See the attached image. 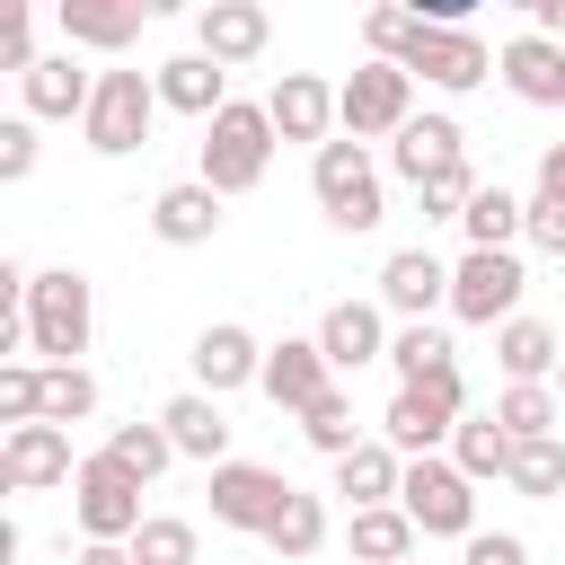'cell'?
<instances>
[{
	"mask_svg": "<svg viewBox=\"0 0 565 565\" xmlns=\"http://www.w3.org/2000/svg\"><path fill=\"white\" fill-rule=\"evenodd\" d=\"M71 521H79V539H97V547H132L141 539V477H124L106 450H88L79 459V477H71Z\"/></svg>",
	"mask_w": 565,
	"mask_h": 565,
	"instance_id": "obj_7",
	"label": "cell"
},
{
	"mask_svg": "<svg viewBox=\"0 0 565 565\" xmlns=\"http://www.w3.org/2000/svg\"><path fill=\"white\" fill-rule=\"evenodd\" d=\"M309 194H318V212L335 221V230H380L388 221V185H380V159H371V141H327L318 159H309Z\"/></svg>",
	"mask_w": 565,
	"mask_h": 565,
	"instance_id": "obj_3",
	"label": "cell"
},
{
	"mask_svg": "<svg viewBox=\"0 0 565 565\" xmlns=\"http://www.w3.org/2000/svg\"><path fill=\"white\" fill-rule=\"evenodd\" d=\"M35 177V115H9L0 124V185H26Z\"/></svg>",
	"mask_w": 565,
	"mask_h": 565,
	"instance_id": "obj_41",
	"label": "cell"
},
{
	"mask_svg": "<svg viewBox=\"0 0 565 565\" xmlns=\"http://www.w3.org/2000/svg\"><path fill=\"white\" fill-rule=\"evenodd\" d=\"M494 424H503L512 441H547V433L565 424V397H556V388H503V397H494Z\"/></svg>",
	"mask_w": 565,
	"mask_h": 565,
	"instance_id": "obj_35",
	"label": "cell"
},
{
	"mask_svg": "<svg viewBox=\"0 0 565 565\" xmlns=\"http://www.w3.org/2000/svg\"><path fill=\"white\" fill-rule=\"evenodd\" d=\"M335 124L344 141H397L415 124V71L406 62H362L335 79Z\"/></svg>",
	"mask_w": 565,
	"mask_h": 565,
	"instance_id": "obj_6",
	"label": "cell"
},
{
	"mask_svg": "<svg viewBox=\"0 0 565 565\" xmlns=\"http://www.w3.org/2000/svg\"><path fill=\"white\" fill-rule=\"evenodd\" d=\"M415 35H424V18H415V9H371V18H362L371 62H406V53H415Z\"/></svg>",
	"mask_w": 565,
	"mask_h": 565,
	"instance_id": "obj_40",
	"label": "cell"
},
{
	"mask_svg": "<svg viewBox=\"0 0 565 565\" xmlns=\"http://www.w3.org/2000/svg\"><path fill=\"white\" fill-rule=\"evenodd\" d=\"M521 291H530V265L512 247H468L450 265V318H468V327H512Z\"/></svg>",
	"mask_w": 565,
	"mask_h": 565,
	"instance_id": "obj_8",
	"label": "cell"
},
{
	"mask_svg": "<svg viewBox=\"0 0 565 565\" xmlns=\"http://www.w3.org/2000/svg\"><path fill=\"white\" fill-rule=\"evenodd\" d=\"M265 44H274V18H265V0H212V9L194 18V53H212L221 71L256 62Z\"/></svg>",
	"mask_w": 565,
	"mask_h": 565,
	"instance_id": "obj_16",
	"label": "cell"
},
{
	"mask_svg": "<svg viewBox=\"0 0 565 565\" xmlns=\"http://www.w3.org/2000/svg\"><path fill=\"white\" fill-rule=\"evenodd\" d=\"M539 194H547V203H565V141H547V150H539Z\"/></svg>",
	"mask_w": 565,
	"mask_h": 565,
	"instance_id": "obj_45",
	"label": "cell"
},
{
	"mask_svg": "<svg viewBox=\"0 0 565 565\" xmlns=\"http://www.w3.org/2000/svg\"><path fill=\"white\" fill-rule=\"evenodd\" d=\"M380 309L406 318V327H433V309H450V265L433 247H397L380 265Z\"/></svg>",
	"mask_w": 565,
	"mask_h": 565,
	"instance_id": "obj_13",
	"label": "cell"
},
{
	"mask_svg": "<svg viewBox=\"0 0 565 565\" xmlns=\"http://www.w3.org/2000/svg\"><path fill=\"white\" fill-rule=\"evenodd\" d=\"M300 433H309V450H327V459L362 450V424H353V397H344V388H327V397L300 415Z\"/></svg>",
	"mask_w": 565,
	"mask_h": 565,
	"instance_id": "obj_36",
	"label": "cell"
},
{
	"mask_svg": "<svg viewBox=\"0 0 565 565\" xmlns=\"http://www.w3.org/2000/svg\"><path fill=\"white\" fill-rule=\"evenodd\" d=\"M282 415H309L327 388H335V362L318 353V335H282V344H265V380H256Z\"/></svg>",
	"mask_w": 565,
	"mask_h": 565,
	"instance_id": "obj_15",
	"label": "cell"
},
{
	"mask_svg": "<svg viewBox=\"0 0 565 565\" xmlns=\"http://www.w3.org/2000/svg\"><path fill=\"white\" fill-rule=\"evenodd\" d=\"M159 424H168L177 459H203V468H221V459H230V415H221V397H203V388H177V397L159 406Z\"/></svg>",
	"mask_w": 565,
	"mask_h": 565,
	"instance_id": "obj_26",
	"label": "cell"
},
{
	"mask_svg": "<svg viewBox=\"0 0 565 565\" xmlns=\"http://www.w3.org/2000/svg\"><path fill=\"white\" fill-rule=\"evenodd\" d=\"M274 115H265V97H230L212 124H203V185L230 203V194H247V185H265V168H274Z\"/></svg>",
	"mask_w": 565,
	"mask_h": 565,
	"instance_id": "obj_2",
	"label": "cell"
},
{
	"mask_svg": "<svg viewBox=\"0 0 565 565\" xmlns=\"http://www.w3.org/2000/svg\"><path fill=\"white\" fill-rule=\"evenodd\" d=\"M159 106L212 124V115L230 106V71H221L212 53H168V62H159Z\"/></svg>",
	"mask_w": 565,
	"mask_h": 565,
	"instance_id": "obj_23",
	"label": "cell"
},
{
	"mask_svg": "<svg viewBox=\"0 0 565 565\" xmlns=\"http://www.w3.org/2000/svg\"><path fill=\"white\" fill-rule=\"evenodd\" d=\"M397 486H406V459H397L388 441H362V450H344V459H335V494H344L353 512L397 503Z\"/></svg>",
	"mask_w": 565,
	"mask_h": 565,
	"instance_id": "obj_27",
	"label": "cell"
},
{
	"mask_svg": "<svg viewBox=\"0 0 565 565\" xmlns=\"http://www.w3.org/2000/svg\"><path fill=\"white\" fill-rule=\"evenodd\" d=\"M44 424V362H0V433Z\"/></svg>",
	"mask_w": 565,
	"mask_h": 565,
	"instance_id": "obj_37",
	"label": "cell"
},
{
	"mask_svg": "<svg viewBox=\"0 0 565 565\" xmlns=\"http://www.w3.org/2000/svg\"><path fill=\"white\" fill-rule=\"evenodd\" d=\"M318 353L335 371H362V362H388V309L380 300H335L318 318Z\"/></svg>",
	"mask_w": 565,
	"mask_h": 565,
	"instance_id": "obj_19",
	"label": "cell"
},
{
	"mask_svg": "<svg viewBox=\"0 0 565 565\" xmlns=\"http://www.w3.org/2000/svg\"><path fill=\"white\" fill-rule=\"evenodd\" d=\"M265 115H274L282 141H318V150H327V132H335V88H327L318 71H282V79L265 88Z\"/></svg>",
	"mask_w": 565,
	"mask_h": 565,
	"instance_id": "obj_18",
	"label": "cell"
},
{
	"mask_svg": "<svg viewBox=\"0 0 565 565\" xmlns=\"http://www.w3.org/2000/svg\"><path fill=\"white\" fill-rule=\"evenodd\" d=\"M106 459L124 468V477H168V459H177V441H168V424H115L106 433Z\"/></svg>",
	"mask_w": 565,
	"mask_h": 565,
	"instance_id": "obj_33",
	"label": "cell"
},
{
	"mask_svg": "<svg viewBox=\"0 0 565 565\" xmlns=\"http://www.w3.org/2000/svg\"><path fill=\"white\" fill-rule=\"evenodd\" d=\"M141 18H150V9H132V0H62V9H53V26H62L71 53H124V44L141 35Z\"/></svg>",
	"mask_w": 565,
	"mask_h": 565,
	"instance_id": "obj_21",
	"label": "cell"
},
{
	"mask_svg": "<svg viewBox=\"0 0 565 565\" xmlns=\"http://www.w3.org/2000/svg\"><path fill=\"white\" fill-rule=\"evenodd\" d=\"M88 415H97V380H88L79 362L44 371V424H62V433H71V424H88Z\"/></svg>",
	"mask_w": 565,
	"mask_h": 565,
	"instance_id": "obj_38",
	"label": "cell"
},
{
	"mask_svg": "<svg viewBox=\"0 0 565 565\" xmlns=\"http://www.w3.org/2000/svg\"><path fill=\"white\" fill-rule=\"evenodd\" d=\"M79 459H71V433L62 424H18L0 433V494H44V486H71Z\"/></svg>",
	"mask_w": 565,
	"mask_h": 565,
	"instance_id": "obj_11",
	"label": "cell"
},
{
	"mask_svg": "<svg viewBox=\"0 0 565 565\" xmlns=\"http://www.w3.org/2000/svg\"><path fill=\"white\" fill-rule=\"evenodd\" d=\"M556 397H565V362H556Z\"/></svg>",
	"mask_w": 565,
	"mask_h": 565,
	"instance_id": "obj_48",
	"label": "cell"
},
{
	"mask_svg": "<svg viewBox=\"0 0 565 565\" xmlns=\"http://www.w3.org/2000/svg\"><path fill=\"white\" fill-rule=\"evenodd\" d=\"M494 71H503V88L521 97V106H565V44H547V35H512L503 53H494Z\"/></svg>",
	"mask_w": 565,
	"mask_h": 565,
	"instance_id": "obj_20",
	"label": "cell"
},
{
	"mask_svg": "<svg viewBox=\"0 0 565 565\" xmlns=\"http://www.w3.org/2000/svg\"><path fill=\"white\" fill-rule=\"evenodd\" d=\"M327 530H335V521H327V494H291V503H282V521L265 530V547H274L282 565H300V556H318V547H327Z\"/></svg>",
	"mask_w": 565,
	"mask_h": 565,
	"instance_id": "obj_31",
	"label": "cell"
},
{
	"mask_svg": "<svg viewBox=\"0 0 565 565\" xmlns=\"http://www.w3.org/2000/svg\"><path fill=\"white\" fill-rule=\"evenodd\" d=\"M88 335H97V282L79 265H44L35 291H26V353L44 371H62V362L88 353Z\"/></svg>",
	"mask_w": 565,
	"mask_h": 565,
	"instance_id": "obj_1",
	"label": "cell"
},
{
	"mask_svg": "<svg viewBox=\"0 0 565 565\" xmlns=\"http://www.w3.org/2000/svg\"><path fill=\"white\" fill-rule=\"evenodd\" d=\"M450 459H459V477H468V486H486V477H512V433L494 424V406H486V415H468V424L450 433Z\"/></svg>",
	"mask_w": 565,
	"mask_h": 565,
	"instance_id": "obj_30",
	"label": "cell"
},
{
	"mask_svg": "<svg viewBox=\"0 0 565 565\" xmlns=\"http://www.w3.org/2000/svg\"><path fill=\"white\" fill-rule=\"evenodd\" d=\"M18 97H26V115H35V124H71V115H88L97 71H79L71 53H44V62L18 79Z\"/></svg>",
	"mask_w": 565,
	"mask_h": 565,
	"instance_id": "obj_22",
	"label": "cell"
},
{
	"mask_svg": "<svg viewBox=\"0 0 565 565\" xmlns=\"http://www.w3.org/2000/svg\"><path fill=\"white\" fill-rule=\"evenodd\" d=\"M132 565H194V521L150 512V521H141V539H132Z\"/></svg>",
	"mask_w": 565,
	"mask_h": 565,
	"instance_id": "obj_39",
	"label": "cell"
},
{
	"mask_svg": "<svg viewBox=\"0 0 565 565\" xmlns=\"http://www.w3.org/2000/svg\"><path fill=\"white\" fill-rule=\"evenodd\" d=\"M397 512L424 530V539H477V486L459 477V459H406V486H397Z\"/></svg>",
	"mask_w": 565,
	"mask_h": 565,
	"instance_id": "obj_9",
	"label": "cell"
},
{
	"mask_svg": "<svg viewBox=\"0 0 565 565\" xmlns=\"http://www.w3.org/2000/svg\"><path fill=\"white\" fill-rule=\"evenodd\" d=\"M459 424H468V380H459V362H450V371H433V380H415V388L388 397L380 441H388L397 459H441V441H450Z\"/></svg>",
	"mask_w": 565,
	"mask_h": 565,
	"instance_id": "obj_4",
	"label": "cell"
},
{
	"mask_svg": "<svg viewBox=\"0 0 565 565\" xmlns=\"http://www.w3.org/2000/svg\"><path fill=\"white\" fill-rule=\"evenodd\" d=\"M291 494H300V486H291L282 468H265V459H221V468H212V521H221V530L265 539Z\"/></svg>",
	"mask_w": 565,
	"mask_h": 565,
	"instance_id": "obj_10",
	"label": "cell"
},
{
	"mask_svg": "<svg viewBox=\"0 0 565 565\" xmlns=\"http://www.w3.org/2000/svg\"><path fill=\"white\" fill-rule=\"evenodd\" d=\"M459 230H468V247H512V238L530 230V203H521L512 185H477L468 212H459Z\"/></svg>",
	"mask_w": 565,
	"mask_h": 565,
	"instance_id": "obj_29",
	"label": "cell"
},
{
	"mask_svg": "<svg viewBox=\"0 0 565 565\" xmlns=\"http://www.w3.org/2000/svg\"><path fill=\"white\" fill-rule=\"evenodd\" d=\"M185 362H194V388H203V397H230V388H256V380H265V344H256L238 318L203 327Z\"/></svg>",
	"mask_w": 565,
	"mask_h": 565,
	"instance_id": "obj_14",
	"label": "cell"
},
{
	"mask_svg": "<svg viewBox=\"0 0 565 565\" xmlns=\"http://www.w3.org/2000/svg\"><path fill=\"white\" fill-rule=\"evenodd\" d=\"M459 565H530V539H521V530H477V539L459 547Z\"/></svg>",
	"mask_w": 565,
	"mask_h": 565,
	"instance_id": "obj_42",
	"label": "cell"
},
{
	"mask_svg": "<svg viewBox=\"0 0 565 565\" xmlns=\"http://www.w3.org/2000/svg\"><path fill=\"white\" fill-rule=\"evenodd\" d=\"M0 62H9V71H18V79H26V71H35V62H44V53H35V18H26V9H18V18H9V35H0Z\"/></svg>",
	"mask_w": 565,
	"mask_h": 565,
	"instance_id": "obj_44",
	"label": "cell"
},
{
	"mask_svg": "<svg viewBox=\"0 0 565 565\" xmlns=\"http://www.w3.org/2000/svg\"><path fill=\"white\" fill-rule=\"evenodd\" d=\"M388 168H397V177H406V185L424 194L433 177H450V168H468V132H459L450 115H415V124H406V132L388 141Z\"/></svg>",
	"mask_w": 565,
	"mask_h": 565,
	"instance_id": "obj_17",
	"label": "cell"
},
{
	"mask_svg": "<svg viewBox=\"0 0 565 565\" xmlns=\"http://www.w3.org/2000/svg\"><path fill=\"white\" fill-rule=\"evenodd\" d=\"M71 565H132V547H97V539H79V556Z\"/></svg>",
	"mask_w": 565,
	"mask_h": 565,
	"instance_id": "obj_47",
	"label": "cell"
},
{
	"mask_svg": "<svg viewBox=\"0 0 565 565\" xmlns=\"http://www.w3.org/2000/svg\"><path fill=\"white\" fill-rule=\"evenodd\" d=\"M512 494H530V503H556L565 494V433H547V441H512V477H503Z\"/></svg>",
	"mask_w": 565,
	"mask_h": 565,
	"instance_id": "obj_32",
	"label": "cell"
},
{
	"mask_svg": "<svg viewBox=\"0 0 565 565\" xmlns=\"http://www.w3.org/2000/svg\"><path fill=\"white\" fill-rule=\"evenodd\" d=\"M415 521L397 512V503H380V512H353L344 521V547H353V565H415Z\"/></svg>",
	"mask_w": 565,
	"mask_h": 565,
	"instance_id": "obj_28",
	"label": "cell"
},
{
	"mask_svg": "<svg viewBox=\"0 0 565 565\" xmlns=\"http://www.w3.org/2000/svg\"><path fill=\"white\" fill-rule=\"evenodd\" d=\"M530 35H547V44H565V0H530Z\"/></svg>",
	"mask_w": 565,
	"mask_h": 565,
	"instance_id": "obj_46",
	"label": "cell"
},
{
	"mask_svg": "<svg viewBox=\"0 0 565 565\" xmlns=\"http://www.w3.org/2000/svg\"><path fill=\"white\" fill-rule=\"evenodd\" d=\"M539 256H565V203H547V194H530V230H521Z\"/></svg>",
	"mask_w": 565,
	"mask_h": 565,
	"instance_id": "obj_43",
	"label": "cell"
},
{
	"mask_svg": "<svg viewBox=\"0 0 565 565\" xmlns=\"http://www.w3.org/2000/svg\"><path fill=\"white\" fill-rule=\"evenodd\" d=\"M159 124V71H97V97L79 115V141L97 159H132Z\"/></svg>",
	"mask_w": 565,
	"mask_h": 565,
	"instance_id": "obj_5",
	"label": "cell"
},
{
	"mask_svg": "<svg viewBox=\"0 0 565 565\" xmlns=\"http://www.w3.org/2000/svg\"><path fill=\"white\" fill-rule=\"evenodd\" d=\"M150 238H168V247H212V238H221V194H212L203 177L159 185V203H150Z\"/></svg>",
	"mask_w": 565,
	"mask_h": 565,
	"instance_id": "obj_24",
	"label": "cell"
},
{
	"mask_svg": "<svg viewBox=\"0 0 565 565\" xmlns=\"http://www.w3.org/2000/svg\"><path fill=\"white\" fill-rule=\"evenodd\" d=\"M494 362H503V388H556L565 344L547 318H512V327H494Z\"/></svg>",
	"mask_w": 565,
	"mask_h": 565,
	"instance_id": "obj_25",
	"label": "cell"
},
{
	"mask_svg": "<svg viewBox=\"0 0 565 565\" xmlns=\"http://www.w3.org/2000/svg\"><path fill=\"white\" fill-rule=\"evenodd\" d=\"M459 353H450V335L441 327H397L388 335V371H397V388H415V380H433V371H450Z\"/></svg>",
	"mask_w": 565,
	"mask_h": 565,
	"instance_id": "obj_34",
	"label": "cell"
},
{
	"mask_svg": "<svg viewBox=\"0 0 565 565\" xmlns=\"http://www.w3.org/2000/svg\"><path fill=\"white\" fill-rule=\"evenodd\" d=\"M406 71H415L424 88H441V97H468V88L494 71V53H486L477 26H424L415 53H406Z\"/></svg>",
	"mask_w": 565,
	"mask_h": 565,
	"instance_id": "obj_12",
	"label": "cell"
}]
</instances>
